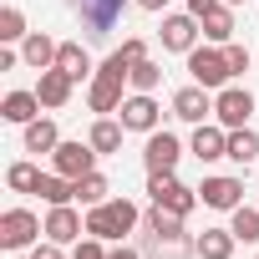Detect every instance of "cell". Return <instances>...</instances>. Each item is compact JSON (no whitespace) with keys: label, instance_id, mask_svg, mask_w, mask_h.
Wrapping results in <instances>:
<instances>
[{"label":"cell","instance_id":"obj_1","mask_svg":"<svg viewBox=\"0 0 259 259\" xmlns=\"http://www.w3.org/2000/svg\"><path fill=\"white\" fill-rule=\"evenodd\" d=\"M138 224H143V213H138L133 198H107V203L87 208V234H97V239H122Z\"/></svg>","mask_w":259,"mask_h":259},{"label":"cell","instance_id":"obj_2","mask_svg":"<svg viewBox=\"0 0 259 259\" xmlns=\"http://www.w3.org/2000/svg\"><path fill=\"white\" fill-rule=\"evenodd\" d=\"M66 6L81 16L87 36H92V41H102V36H112V31L122 26V11H127V0H66Z\"/></svg>","mask_w":259,"mask_h":259},{"label":"cell","instance_id":"obj_3","mask_svg":"<svg viewBox=\"0 0 259 259\" xmlns=\"http://www.w3.org/2000/svg\"><path fill=\"white\" fill-rule=\"evenodd\" d=\"M188 71H193V81L208 87V92H224V87L234 81L224 46H193V51H188Z\"/></svg>","mask_w":259,"mask_h":259},{"label":"cell","instance_id":"obj_4","mask_svg":"<svg viewBox=\"0 0 259 259\" xmlns=\"http://www.w3.org/2000/svg\"><path fill=\"white\" fill-rule=\"evenodd\" d=\"M148 198H153V203H163V208H173V213H183V219L203 203V198H198V188H183L173 173H148Z\"/></svg>","mask_w":259,"mask_h":259},{"label":"cell","instance_id":"obj_5","mask_svg":"<svg viewBox=\"0 0 259 259\" xmlns=\"http://www.w3.org/2000/svg\"><path fill=\"white\" fill-rule=\"evenodd\" d=\"M36 234H46V224L31 208H6L0 213V244L6 249H36Z\"/></svg>","mask_w":259,"mask_h":259},{"label":"cell","instance_id":"obj_6","mask_svg":"<svg viewBox=\"0 0 259 259\" xmlns=\"http://www.w3.org/2000/svg\"><path fill=\"white\" fill-rule=\"evenodd\" d=\"M213 117H219V127H249V117H254V92L249 87H224V92H213Z\"/></svg>","mask_w":259,"mask_h":259},{"label":"cell","instance_id":"obj_7","mask_svg":"<svg viewBox=\"0 0 259 259\" xmlns=\"http://www.w3.org/2000/svg\"><path fill=\"white\" fill-rule=\"evenodd\" d=\"M97 158H102V153H97L92 143H61V148L51 153V173H61V178L76 183V178L97 173Z\"/></svg>","mask_w":259,"mask_h":259},{"label":"cell","instance_id":"obj_8","mask_svg":"<svg viewBox=\"0 0 259 259\" xmlns=\"http://www.w3.org/2000/svg\"><path fill=\"white\" fill-rule=\"evenodd\" d=\"M117 117H122L127 133H158V127H163V107L153 102V92H133V97L122 102Z\"/></svg>","mask_w":259,"mask_h":259},{"label":"cell","instance_id":"obj_9","mask_svg":"<svg viewBox=\"0 0 259 259\" xmlns=\"http://www.w3.org/2000/svg\"><path fill=\"white\" fill-rule=\"evenodd\" d=\"M158 36H163V51H183L188 56L198 46V36H203V21L193 11H178V16H163V31Z\"/></svg>","mask_w":259,"mask_h":259},{"label":"cell","instance_id":"obj_10","mask_svg":"<svg viewBox=\"0 0 259 259\" xmlns=\"http://www.w3.org/2000/svg\"><path fill=\"white\" fill-rule=\"evenodd\" d=\"M198 198H203V208L234 213V208L244 203V178H229V173H219V178H203V183H198Z\"/></svg>","mask_w":259,"mask_h":259},{"label":"cell","instance_id":"obj_11","mask_svg":"<svg viewBox=\"0 0 259 259\" xmlns=\"http://www.w3.org/2000/svg\"><path fill=\"white\" fill-rule=\"evenodd\" d=\"M178 158H183V143L173 138V133H148V148H143V168L148 173H173L178 168Z\"/></svg>","mask_w":259,"mask_h":259},{"label":"cell","instance_id":"obj_12","mask_svg":"<svg viewBox=\"0 0 259 259\" xmlns=\"http://www.w3.org/2000/svg\"><path fill=\"white\" fill-rule=\"evenodd\" d=\"M173 117H178V122H193V127L208 122V117H213V92L198 87V81H193V87H178V92H173Z\"/></svg>","mask_w":259,"mask_h":259},{"label":"cell","instance_id":"obj_13","mask_svg":"<svg viewBox=\"0 0 259 259\" xmlns=\"http://www.w3.org/2000/svg\"><path fill=\"white\" fill-rule=\"evenodd\" d=\"M81 234H87V219H81L71 203H51V213H46V239H56V244H81Z\"/></svg>","mask_w":259,"mask_h":259},{"label":"cell","instance_id":"obj_14","mask_svg":"<svg viewBox=\"0 0 259 259\" xmlns=\"http://www.w3.org/2000/svg\"><path fill=\"white\" fill-rule=\"evenodd\" d=\"M122 87H127V81H112V76H102V71H97V76H92V87H87V107H92L97 117L122 112V102H127V97H122Z\"/></svg>","mask_w":259,"mask_h":259},{"label":"cell","instance_id":"obj_15","mask_svg":"<svg viewBox=\"0 0 259 259\" xmlns=\"http://www.w3.org/2000/svg\"><path fill=\"white\" fill-rule=\"evenodd\" d=\"M188 148H193L198 163H219V158H229V127H208V122H198Z\"/></svg>","mask_w":259,"mask_h":259},{"label":"cell","instance_id":"obj_16","mask_svg":"<svg viewBox=\"0 0 259 259\" xmlns=\"http://www.w3.org/2000/svg\"><path fill=\"white\" fill-rule=\"evenodd\" d=\"M56 51H61V41H51L46 31H31V36L21 41V61L36 66V71H51V66H56Z\"/></svg>","mask_w":259,"mask_h":259},{"label":"cell","instance_id":"obj_17","mask_svg":"<svg viewBox=\"0 0 259 259\" xmlns=\"http://www.w3.org/2000/svg\"><path fill=\"white\" fill-rule=\"evenodd\" d=\"M36 97H41V107H66L71 102V76L61 71V66H51V71H41V81H36Z\"/></svg>","mask_w":259,"mask_h":259},{"label":"cell","instance_id":"obj_18","mask_svg":"<svg viewBox=\"0 0 259 259\" xmlns=\"http://www.w3.org/2000/svg\"><path fill=\"white\" fill-rule=\"evenodd\" d=\"M36 112H41V97L36 92H6V102H0V117L16 122V127L36 122Z\"/></svg>","mask_w":259,"mask_h":259},{"label":"cell","instance_id":"obj_19","mask_svg":"<svg viewBox=\"0 0 259 259\" xmlns=\"http://www.w3.org/2000/svg\"><path fill=\"white\" fill-rule=\"evenodd\" d=\"M56 66H61L71 81H87V76H97V71H92V56H87V46H81V41H61V51H56Z\"/></svg>","mask_w":259,"mask_h":259},{"label":"cell","instance_id":"obj_20","mask_svg":"<svg viewBox=\"0 0 259 259\" xmlns=\"http://www.w3.org/2000/svg\"><path fill=\"white\" fill-rule=\"evenodd\" d=\"M193 244H198V259H234L239 239H234V229H203Z\"/></svg>","mask_w":259,"mask_h":259},{"label":"cell","instance_id":"obj_21","mask_svg":"<svg viewBox=\"0 0 259 259\" xmlns=\"http://www.w3.org/2000/svg\"><path fill=\"white\" fill-rule=\"evenodd\" d=\"M56 148H61V133H56L51 117L26 122V153H56Z\"/></svg>","mask_w":259,"mask_h":259},{"label":"cell","instance_id":"obj_22","mask_svg":"<svg viewBox=\"0 0 259 259\" xmlns=\"http://www.w3.org/2000/svg\"><path fill=\"white\" fill-rule=\"evenodd\" d=\"M234 31H239V26H234V6H213V11L203 16V36H208L213 46H229Z\"/></svg>","mask_w":259,"mask_h":259},{"label":"cell","instance_id":"obj_23","mask_svg":"<svg viewBox=\"0 0 259 259\" xmlns=\"http://www.w3.org/2000/svg\"><path fill=\"white\" fill-rule=\"evenodd\" d=\"M229 158H234L239 168H254V163H259V133L234 127V133H229Z\"/></svg>","mask_w":259,"mask_h":259},{"label":"cell","instance_id":"obj_24","mask_svg":"<svg viewBox=\"0 0 259 259\" xmlns=\"http://www.w3.org/2000/svg\"><path fill=\"white\" fill-rule=\"evenodd\" d=\"M143 224H148L153 239H178V234H183V213H173V208H163V203H153Z\"/></svg>","mask_w":259,"mask_h":259},{"label":"cell","instance_id":"obj_25","mask_svg":"<svg viewBox=\"0 0 259 259\" xmlns=\"http://www.w3.org/2000/svg\"><path fill=\"white\" fill-rule=\"evenodd\" d=\"M122 133H127L122 122H112V117H97V122H92V133H87V143H92L97 153H117V148H122Z\"/></svg>","mask_w":259,"mask_h":259},{"label":"cell","instance_id":"obj_26","mask_svg":"<svg viewBox=\"0 0 259 259\" xmlns=\"http://www.w3.org/2000/svg\"><path fill=\"white\" fill-rule=\"evenodd\" d=\"M36 193H41L46 203H71V198H76V183H71V178H61V173H41Z\"/></svg>","mask_w":259,"mask_h":259},{"label":"cell","instance_id":"obj_27","mask_svg":"<svg viewBox=\"0 0 259 259\" xmlns=\"http://www.w3.org/2000/svg\"><path fill=\"white\" fill-rule=\"evenodd\" d=\"M229 229H234L239 244H259V208H244V203H239V208L229 213Z\"/></svg>","mask_w":259,"mask_h":259},{"label":"cell","instance_id":"obj_28","mask_svg":"<svg viewBox=\"0 0 259 259\" xmlns=\"http://www.w3.org/2000/svg\"><path fill=\"white\" fill-rule=\"evenodd\" d=\"M6 183H11V193H36L41 168H36V163H11V168H6Z\"/></svg>","mask_w":259,"mask_h":259},{"label":"cell","instance_id":"obj_29","mask_svg":"<svg viewBox=\"0 0 259 259\" xmlns=\"http://www.w3.org/2000/svg\"><path fill=\"white\" fill-rule=\"evenodd\" d=\"M31 31H26V16H21V6H6L0 11V41L6 46H16V41H26Z\"/></svg>","mask_w":259,"mask_h":259},{"label":"cell","instance_id":"obj_30","mask_svg":"<svg viewBox=\"0 0 259 259\" xmlns=\"http://www.w3.org/2000/svg\"><path fill=\"white\" fill-rule=\"evenodd\" d=\"M158 81H163V66H158V61H138L133 76H127L133 92H158Z\"/></svg>","mask_w":259,"mask_h":259},{"label":"cell","instance_id":"obj_31","mask_svg":"<svg viewBox=\"0 0 259 259\" xmlns=\"http://www.w3.org/2000/svg\"><path fill=\"white\" fill-rule=\"evenodd\" d=\"M76 198H81L87 208L107 203V178H102V173H87V178H76Z\"/></svg>","mask_w":259,"mask_h":259},{"label":"cell","instance_id":"obj_32","mask_svg":"<svg viewBox=\"0 0 259 259\" xmlns=\"http://www.w3.org/2000/svg\"><path fill=\"white\" fill-rule=\"evenodd\" d=\"M158 259H198V244H193L188 234H178V239H158Z\"/></svg>","mask_w":259,"mask_h":259},{"label":"cell","instance_id":"obj_33","mask_svg":"<svg viewBox=\"0 0 259 259\" xmlns=\"http://www.w3.org/2000/svg\"><path fill=\"white\" fill-rule=\"evenodd\" d=\"M97 71H102V76H112V81H127V76H133V61H127V51H112Z\"/></svg>","mask_w":259,"mask_h":259},{"label":"cell","instance_id":"obj_34","mask_svg":"<svg viewBox=\"0 0 259 259\" xmlns=\"http://www.w3.org/2000/svg\"><path fill=\"white\" fill-rule=\"evenodd\" d=\"M224 56H229V71H234V76H244V71H249V46L229 41V46H224Z\"/></svg>","mask_w":259,"mask_h":259},{"label":"cell","instance_id":"obj_35","mask_svg":"<svg viewBox=\"0 0 259 259\" xmlns=\"http://www.w3.org/2000/svg\"><path fill=\"white\" fill-rule=\"evenodd\" d=\"M102 244H107V239H97V234H87V239L76 244V254H71V259H107L112 249H102Z\"/></svg>","mask_w":259,"mask_h":259},{"label":"cell","instance_id":"obj_36","mask_svg":"<svg viewBox=\"0 0 259 259\" xmlns=\"http://www.w3.org/2000/svg\"><path fill=\"white\" fill-rule=\"evenodd\" d=\"M122 51H127V61H133V66H138V61H148V41H138V36H127V41H122Z\"/></svg>","mask_w":259,"mask_h":259},{"label":"cell","instance_id":"obj_37","mask_svg":"<svg viewBox=\"0 0 259 259\" xmlns=\"http://www.w3.org/2000/svg\"><path fill=\"white\" fill-rule=\"evenodd\" d=\"M31 259H66V254H61V244H56V239H46V244H36V249H31Z\"/></svg>","mask_w":259,"mask_h":259},{"label":"cell","instance_id":"obj_38","mask_svg":"<svg viewBox=\"0 0 259 259\" xmlns=\"http://www.w3.org/2000/svg\"><path fill=\"white\" fill-rule=\"evenodd\" d=\"M213 6H224V0H188V11H193V16H198V21H203V16H208V11H213Z\"/></svg>","mask_w":259,"mask_h":259},{"label":"cell","instance_id":"obj_39","mask_svg":"<svg viewBox=\"0 0 259 259\" xmlns=\"http://www.w3.org/2000/svg\"><path fill=\"white\" fill-rule=\"evenodd\" d=\"M107 259H143V249H133V244H117Z\"/></svg>","mask_w":259,"mask_h":259},{"label":"cell","instance_id":"obj_40","mask_svg":"<svg viewBox=\"0 0 259 259\" xmlns=\"http://www.w3.org/2000/svg\"><path fill=\"white\" fill-rule=\"evenodd\" d=\"M143 11H168V0H138Z\"/></svg>","mask_w":259,"mask_h":259},{"label":"cell","instance_id":"obj_41","mask_svg":"<svg viewBox=\"0 0 259 259\" xmlns=\"http://www.w3.org/2000/svg\"><path fill=\"white\" fill-rule=\"evenodd\" d=\"M224 6H239V0H224Z\"/></svg>","mask_w":259,"mask_h":259},{"label":"cell","instance_id":"obj_42","mask_svg":"<svg viewBox=\"0 0 259 259\" xmlns=\"http://www.w3.org/2000/svg\"><path fill=\"white\" fill-rule=\"evenodd\" d=\"M254 259H259V254H254Z\"/></svg>","mask_w":259,"mask_h":259}]
</instances>
